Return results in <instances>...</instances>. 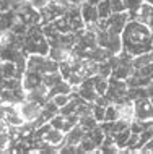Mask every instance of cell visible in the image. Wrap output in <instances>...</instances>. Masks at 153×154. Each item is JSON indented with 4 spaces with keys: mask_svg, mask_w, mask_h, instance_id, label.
<instances>
[{
    "mask_svg": "<svg viewBox=\"0 0 153 154\" xmlns=\"http://www.w3.org/2000/svg\"><path fill=\"white\" fill-rule=\"evenodd\" d=\"M21 51L30 55V54H41V55H47L49 52V41L43 29H39L38 26H30V29L26 31V34L23 36L21 42Z\"/></svg>",
    "mask_w": 153,
    "mask_h": 154,
    "instance_id": "2",
    "label": "cell"
},
{
    "mask_svg": "<svg viewBox=\"0 0 153 154\" xmlns=\"http://www.w3.org/2000/svg\"><path fill=\"white\" fill-rule=\"evenodd\" d=\"M111 2V8H113V13H119V11H126L122 0H109Z\"/></svg>",
    "mask_w": 153,
    "mask_h": 154,
    "instance_id": "29",
    "label": "cell"
},
{
    "mask_svg": "<svg viewBox=\"0 0 153 154\" xmlns=\"http://www.w3.org/2000/svg\"><path fill=\"white\" fill-rule=\"evenodd\" d=\"M127 97H129L130 101H137V99H142V97H148L147 86H135V88H129V89H127Z\"/></svg>",
    "mask_w": 153,
    "mask_h": 154,
    "instance_id": "22",
    "label": "cell"
},
{
    "mask_svg": "<svg viewBox=\"0 0 153 154\" xmlns=\"http://www.w3.org/2000/svg\"><path fill=\"white\" fill-rule=\"evenodd\" d=\"M96 143L88 136V131H86V135L83 136V140L80 141V144L77 146V152H96Z\"/></svg>",
    "mask_w": 153,
    "mask_h": 154,
    "instance_id": "18",
    "label": "cell"
},
{
    "mask_svg": "<svg viewBox=\"0 0 153 154\" xmlns=\"http://www.w3.org/2000/svg\"><path fill=\"white\" fill-rule=\"evenodd\" d=\"M18 112H20V115H21V119L24 122L34 123L36 120L39 119V115L43 114V104L24 97L23 101L18 104Z\"/></svg>",
    "mask_w": 153,
    "mask_h": 154,
    "instance_id": "5",
    "label": "cell"
},
{
    "mask_svg": "<svg viewBox=\"0 0 153 154\" xmlns=\"http://www.w3.org/2000/svg\"><path fill=\"white\" fill-rule=\"evenodd\" d=\"M135 20H139L140 23H143V24L148 28V29L153 32V5H151V3L143 2Z\"/></svg>",
    "mask_w": 153,
    "mask_h": 154,
    "instance_id": "12",
    "label": "cell"
},
{
    "mask_svg": "<svg viewBox=\"0 0 153 154\" xmlns=\"http://www.w3.org/2000/svg\"><path fill=\"white\" fill-rule=\"evenodd\" d=\"M54 2V0H28V3H30V5L34 8V10H38L39 13L43 10H46V8L51 5V3Z\"/></svg>",
    "mask_w": 153,
    "mask_h": 154,
    "instance_id": "28",
    "label": "cell"
},
{
    "mask_svg": "<svg viewBox=\"0 0 153 154\" xmlns=\"http://www.w3.org/2000/svg\"><path fill=\"white\" fill-rule=\"evenodd\" d=\"M121 37H122V49L129 52L132 57L151 52L153 32L139 20H129Z\"/></svg>",
    "mask_w": 153,
    "mask_h": 154,
    "instance_id": "1",
    "label": "cell"
},
{
    "mask_svg": "<svg viewBox=\"0 0 153 154\" xmlns=\"http://www.w3.org/2000/svg\"><path fill=\"white\" fill-rule=\"evenodd\" d=\"M75 93L80 96L81 99H83V101H86V102H94L96 101V97L100 94L96 93V89H94V86H93V81H91V78H85L83 81L80 83V85L77 86L75 89Z\"/></svg>",
    "mask_w": 153,
    "mask_h": 154,
    "instance_id": "8",
    "label": "cell"
},
{
    "mask_svg": "<svg viewBox=\"0 0 153 154\" xmlns=\"http://www.w3.org/2000/svg\"><path fill=\"white\" fill-rule=\"evenodd\" d=\"M26 70H31V72H36L39 75H47L52 72H59V63L52 60L49 55L30 54L26 57Z\"/></svg>",
    "mask_w": 153,
    "mask_h": 154,
    "instance_id": "3",
    "label": "cell"
},
{
    "mask_svg": "<svg viewBox=\"0 0 153 154\" xmlns=\"http://www.w3.org/2000/svg\"><path fill=\"white\" fill-rule=\"evenodd\" d=\"M122 2H124V7H126V11L129 13V20H135L143 0H122Z\"/></svg>",
    "mask_w": 153,
    "mask_h": 154,
    "instance_id": "17",
    "label": "cell"
},
{
    "mask_svg": "<svg viewBox=\"0 0 153 154\" xmlns=\"http://www.w3.org/2000/svg\"><path fill=\"white\" fill-rule=\"evenodd\" d=\"M18 21L15 10H0V29H11Z\"/></svg>",
    "mask_w": 153,
    "mask_h": 154,
    "instance_id": "15",
    "label": "cell"
},
{
    "mask_svg": "<svg viewBox=\"0 0 153 154\" xmlns=\"http://www.w3.org/2000/svg\"><path fill=\"white\" fill-rule=\"evenodd\" d=\"M134 115L137 120H153V106L150 97H142L134 101Z\"/></svg>",
    "mask_w": 153,
    "mask_h": 154,
    "instance_id": "7",
    "label": "cell"
},
{
    "mask_svg": "<svg viewBox=\"0 0 153 154\" xmlns=\"http://www.w3.org/2000/svg\"><path fill=\"white\" fill-rule=\"evenodd\" d=\"M140 152H153V138H150L145 144H143L142 149H140Z\"/></svg>",
    "mask_w": 153,
    "mask_h": 154,
    "instance_id": "31",
    "label": "cell"
},
{
    "mask_svg": "<svg viewBox=\"0 0 153 154\" xmlns=\"http://www.w3.org/2000/svg\"><path fill=\"white\" fill-rule=\"evenodd\" d=\"M11 2H13V10H16V8H20L24 3H28V0H11Z\"/></svg>",
    "mask_w": 153,
    "mask_h": 154,
    "instance_id": "33",
    "label": "cell"
},
{
    "mask_svg": "<svg viewBox=\"0 0 153 154\" xmlns=\"http://www.w3.org/2000/svg\"><path fill=\"white\" fill-rule=\"evenodd\" d=\"M62 93H65V94H69V93H73V86L70 85V83L67 80H62L59 81L54 88L49 89V96H54V94H62Z\"/></svg>",
    "mask_w": 153,
    "mask_h": 154,
    "instance_id": "21",
    "label": "cell"
},
{
    "mask_svg": "<svg viewBox=\"0 0 153 154\" xmlns=\"http://www.w3.org/2000/svg\"><path fill=\"white\" fill-rule=\"evenodd\" d=\"M129 136H130V128H126V130H122V131H119V133H116V135H114L116 146L119 148V151L126 148V144H127V140H129Z\"/></svg>",
    "mask_w": 153,
    "mask_h": 154,
    "instance_id": "25",
    "label": "cell"
},
{
    "mask_svg": "<svg viewBox=\"0 0 153 154\" xmlns=\"http://www.w3.org/2000/svg\"><path fill=\"white\" fill-rule=\"evenodd\" d=\"M104 112H106V107L104 106H100V104H91V114L93 117L96 119L98 123H101L103 120H104Z\"/></svg>",
    "mask_w": 153,
    "mask_h": 154,
    "instance_id": "27",
    "label": "cell"
},
{
    "mask_svg": "<svg viewBox=\"0 0 153 154\" xmlns=\"http://www.w3.org/2000/svg\"><path fill=\"white\" fill-rule=\"evenodd\" d=\"M10 130V127L7 125V122L3 119H0V133H3V131H8Z\"/></svg>",
    "mask_w": 153,
    "mask_h": 154,
    "instance_id": "32",
    "label": "cell"
},
{
    "mask_svg": "<svg viewBox=\"0 0 153 154\" xmlns=\"http://www.w3.org/2000/svg\"><path fill=\"white\" fill-rule=\"evenodd\" d=\"M24 97H26V99H31V101H36V102L44 104L46 101H49V99H51V96H49V88L44 85V83H41L39 86H36V88L26 91V93H24Z\"/></svg>",
    "mask_w": 153,
    "mask_h": 154,
    "instance_id": "11",
    "label": "cell"
},
{
    "mask_svg": "<svg viewBox=\"0 0 153 154\" xmlns=\"http://www.w3.org/2000/svg\"><path fill=\"white\" fill-rule=\"evenodd\" d=\"M85 135H86V130L80 123H77L75 127H72L67 133H65V141L64 143L65 144H72V146H78Z\"/></svg>",
    "mask_w": 153,
    "mask_h": 154,
    "instance_id": "13",
    "label": "cell"
},
{
    "mask_svg": "<svg viewBox=\"0 0 153 154\" xmlns=\"http://www.w3.org/2000/svg\"><path fill=\"white\" fill-rule=\"evenodd\" d=\"M80 13H81V18H83L85 28H86V26H91V24L100 21L98 8H96V5H93V3L83 2V3L80 5Z\"/></svg>",
    "mask_w": 153,
    "mask_h": 154,
    "instance_id": "9",
    "label": "cell"
},
{
    "mask_svg": "<svg viewBox=\"0 0 153 154\" xmlns=\"http://www.w3.org/2000/svg\"><path fill=\"white\" fill-rule=\"evenodd\" d=\"M98 8V15H100V20H106L107 16L113 15V8H111V2L109 0H101L96 5Z\"/></svg>",
    "mask_w": 153,
    "mask_h": 154,
    "instance_id": "24",
    "label": "cell"
},
{
    "mask_svg": "<svg viewBox=\"0 0 153 154\" xmlns=\"http://www.w3.org/2000/svg\"><path fill=\"white\" fill-rule=\"evenodd\" d=\"M56 2H59V3H62V5L69 7V5H81L85 0H56Z\"/></svg>",
    "mask_w": 153,
    "mask_h": 154,
    "instance_id": "30",
    "label": "cell"
},
{
    "mask_svg": "<svg viewBox=\"0 0 153 154\" xmlns=\"http://www.w3.org/2000/svg\"><path fill=\"white\" fill-rule=\"evenodd\" d=\"M119 119V110L116 104H107L106 106V112H104V120L103 122H114V120Z\"/></svg>",
    "mask_w": 153,
    "mask_h": 154,
    "instance_id": "26",
    "label": "cell"
},
{
    "mask_svg": "<svg viewBox=\"0 0 153 154\" xmlns=\"http://www.w3.org/2000/svg\"><path fill=\"white\" fill-rule=\"evenodd\" d=\"M119 59V57H117ZM134 73V66H132V62H122L119 60V63L113 68V78H117V80H127L130 75Z\"/></svg>",
    "mask_w": 153,
    "mask_h": 154,
    "instance_id": "14",
    "label": "cell"
},
{
    "mask_svg": "<svg viewBox=\"0 0 153 154\" xmlns=\"http://www.w3.org/2000/svg\"><path fill=\"white\" fill-rule=\"evenodd\" d=\"M127 86L126 80H117V78H109V86H107V91H106V97L109 99L113 104H119V102H124V101H130L127 97Z\"/></svg>",
    "mask_w": 153,
    "mask_h": 154,
    "instance_id": "4",
    "label": "cell"
},
{
    "mask_svg": "<svg viewBox=\"0 0 153 154\" xmlns=\"http://www.w3.org/2000/svg\"><path fill=\"white\" fill-rule=\"evenodd\" d=\"M73 96H75V91H73V93H69V94H65V93H62V94H54V96H51V101L56 104V106L59 107V110H60L62 107H65L70 101H72Z\"/></svg>",
    "mask_w": 153,
    "mask_h": 154,
    "instance_id": "20",
    "label": "cell"
},
{
    "mask_svg": "<svg viewBox=\"0 0 153 154\" xmlns=\"http://www.w3.org/2000/svg\"><path fill=\"white\" fill-rule=\"evenodd\" d=\"M91 81H93V86H94L98 94L100 96L106 94L107 86H109V78H103L101 75H94V76H91Z\"/></svg>",
    "mask_w": 153,
    "mask_h": 154,
    "instance_id": "19",
    "label": "cell"
},
{
    "mask_svg": "<svg viewBox=\"0 0 153 154\" xmlns=\"http://www.w3.org/2000/svg\"><path fill=\"white\" fill-rule=\"evenodd\" d=\"M78 123L81 125V127L85 128L86 131H90V130H93L94 127H98V123L96 122V119L93 117V114H86V115H80V117H78Z\"/></svg>",
    "mask_w": 153,
    "mask_h": 154,
    "instance_id": "23",
    "label": "cell"
},
{
    "mask_svg": "<svg viewBox=\"0 0 153 154\" xmlns=\"http://www.w3.org/2000/svg\"><path fill=\"white\" fill-rule=\"evenodd\" d=\"M127 21H129V13H127V11L113 13L111 16H107L106 20H100V23L106 28V29H109L113 32H117V34H122Z\"/></svg>",
    "mask_w": 153,
    "mask_h": 154,
    "instance_id": "6",
    "label": "cell"
},
{
    "mask_svg": "<svg viewBox=\"0 0 153 154\" xmlns=\"http://www.w3.org/2000/svg\"><path fill=\"white\" fill-rule=\"evenodd\" d=\"M85 2H88V3H93V5H98V3L101 2V0H85Z\"/></svg>",
    "mask_w": 153,
    "mask_h": 154,
    "instance_id": "34",
    "label": "cell"
},
{
    "mask_svg": "<svg viewBox=\"0 0 153 154\" xmlns=\"http://www.w3.org/2000/svg\"><path fill=\"white\" fill-rule=\"evenodd\" d=\"M117 106V110H119V119H124L127 122H132L135 119L134 115V101H124V102H119L116 104Z\"/></svg>",
    "mask_w": 153,
    "mask_h": 154,
    "instance_id": "16",
    "label": "cell"
},
{
    "mask_svg": "<svg viewBox=\"0 0 153 154\" xmlns=\"http://www.w3.org/2000/svg\"><path fill=\"white\" fill-rule=\"evenodd\" d=\"M43 83V75L36 73V72H31V70H24V73L21 75V88L23 91H30L36 86H39Z\"/></svg>",
    "mask_w": 153,
    "mask_h": 154,
    "instance_id": "10",
    "label": "cell"
}]
</instances>
